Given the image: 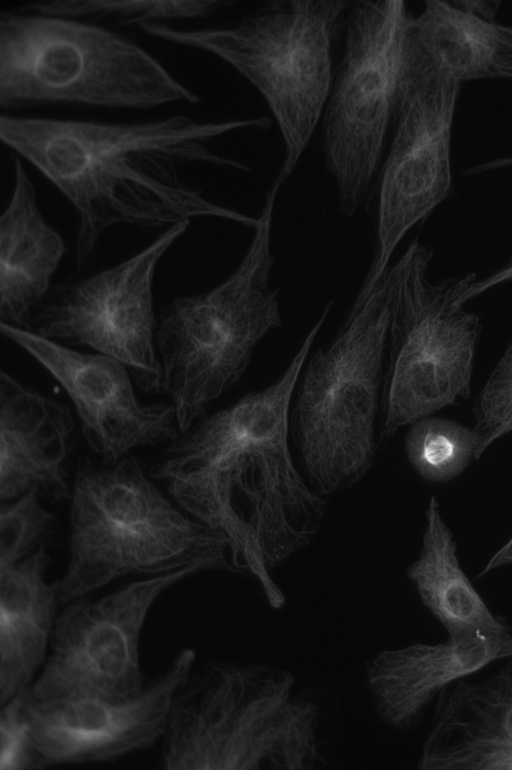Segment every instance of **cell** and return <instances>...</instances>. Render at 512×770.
I'll return each mask as SVG.
<instances>
[{
    "label": "cell",
    "instance_id": "22",
    "mask_svg": "<svg viewBox=\"0 0 512 770\" xmlns=\"http://www.w3.org/2000/svg\"><path fill=\"white\" fill-rule=\"evenodd\" d=\"M413 51L450 79L512 80V26L469 13L447 1H425L411 17Z\"/></svg>",
    "mask_w": 512,
    "mask_h": 770
},
{
    "label": "cell",
    "instance_id": "8",
    "mask_svg": "<svg viewBox=\"0 0 512 770\" xmlns=\"http://www.w3.org/2000/svg\"><path fill=\"white\" fill-rule=\"evenodd\" d=\"M349 6L345 0H279L232 27L179 30L146 23L139 28L219 57L258 90L283 139L276 179L284 183L323 114L333 82L332 43Z\"/></svg>",
    "mask_w": 512,
    "mask_h": 770
},
{
    "label": "cell",
    "instance_id": "9",
    "mask_svg": "<svg viewBox=\"0 0 512 770\" xmlns=\"http://www.w3.org/2000/svg\"><path fill=\"white\" fill-rule=\"evenodd\" d=\"M432 256L414 239L400 257L381 390V442L470 395L481 323L453 303L477 277L470 272L432 283Z\"/></svg>",
    "mask_w": 512,
    "mask_h": 770
},
{
    "label": "cell",
    "instance_id": "13",
    "mask_svg": "<svg viewBox=\"0 0 512 770\" xmlns=\"http://www.w3.org/2000/svg\"><path fill=\"white\" fill-rule=\"evenodd\" d=\"M460 86L410 49L380 175L376 250L351 310L369 296L407 231L451 192V135Z\"/></svg>",
    "mask_w": 512,
    "mask_h": 770
},
{
    "label": "cell",
    "instance_id": "24",
    "mask_svg": "<svg viewBox=\"0 0 512 770\" xmlns=\"http://www.w3.org/2000/svg\"><path fill=\"white\" fill-rule=\"evenodd\" d=\"M405 438L408 461L424 480L448 482L475 459L472 429L445 418L426 417L410 425Z\"/></svg>",
    "mask_w": 512,
    "mask_h": 770
},
{
    "label": "cell",
    "instance_id": "5",
    "mask_svg": "<svg viewBox=\"0 0 512 770\" xmlns=\"http://www.w3.org/2000/svg\"><path fill=\"white\" fill-rule=\"evenodd\" d=\"M200 97L145 49L105 27L0 12V107L44 104L151 109Z\"/></svg>",
    "mask_w": 512,
    "mask_h": 770
},
{
    "label": "cell",
    "instance_id": "30",
    "mask_svg": "<svg viewBox=\"0 0 512 770\" xmlns=\"http://www.w3.org/2000/svg\"><path fill=\"white\" fill-rule=\"evenodd\" d=\"M510 564H512V536L492 555L486 565L478 573L477 578L483 577L500 567Z\"/></svg>",
    "mask_w": 512,
    "mask_h": 770
},
{
    "label": "cell",
    "instance_id": "11",
    "mask_svg": "<svg viewBox=\"0 0 512 770\" xmlns=\"http://www.w3.org/2000/svg\"><path fill=\"white\" fill-rule=\"evenodd\" d=\"M189 224L167 227L145 249L113 267L51 287L33 313L32 331L113 358L142 391L163 394L153 282L161 258Z\"/></svg>",
    "mask_w": 512,
    "mask_h": 770
},
{
    "label": "cell",
    "instance_id": "28",
    "mask_svg": "<svg viewBox=\"0 0 512 770\" xmlns=\"http://www.w3.org/2000/svg\"><path fill=\"white\" fill-rule=\"evenodd\" d=\"M25 692L26 690L20 692L0 706V769L2 770L41 768L24 710Z\"/></svg>",
    "mask_w": 512,
    "mask_h": 770
},
{
    "label": "cell",
    "instance_id": "25",
    "mask_svg": "<svg viewBox=\"0 0 512 770\" xmlns=\"http://www.w3.org/2000/svg\"><path fill=\"white\" fill-rule=\"evenodd\" d=\"M226 1H102L58 0L29 4L22 11L77 18H113L120 26H141L162 20L207 17L229 5Z\"/></svg>",
    "mask_w": 512,
    "mask_h": 770
},
{
    "label": "cell",
    "instance_id": "32",
    "mask_svg": "<svg viewBox=\"0 0 512 770\" xmlns=\"http://www.w3.org/2000/svg\"><path fill=\"white\" fill-rule=\"evenodd\" d=\"M510 166H512V157L498 158L490 162V167L492 169H499Z\"/></svg>",
    "mask_w": 512,
    "mask_h": 770
},
{
    "label": "cell",
    "instance_id": "7",
    "mask_svg": "<svg viewBox=\"0 0 512 770\" xmlns=\"http://www.w3.org/2000/svg\"><path fill=\"white\" fill-rule=\"evenodd\" d=\"M164 483L178 506L224 538L234 573L255 577L270 605L282 608L271 572L311 542L327 509L289 442L249 444Z\"/></svg>",
    "mask_w": 512,
    "mask_h": 770
},
{
    "label": "cell",
    "instance_id": "17",
    "mask_svg": "<svg viewBox=\"0 0 512 770\" xmlns=\"http://www.w3.org/2000/svg\"><path fill=\"white\" fill-rule=\"evenodd\" d=\"M75 445L70 409L0 373V498L30 489L51 502L70 499Z\"/></svg>",
    "mask_w": 512,
    "mask_h": 770
},
{
    "label": "cell",
    "instance_id": "21",
    "mask_svg": "<svg viewBox=\"0 0 512 770\" xmlns=\"http://www.w3.org/2000/svg\"><path fill=\"white\" fill-rule=\"evenodd\" d=\"M47 547L0 568V706L33 684L46 661L61 603L48 582Z\"/></svg>",
    "mask_w": 512,
    "mask_h": 770
},
{
    "label": "cell",
    "instance_id": "16",
    "mask_svg": "<svg viewBox=\"0 0 512 770\" xmlns=\"http://www.w3.org/2000/svg\"><path fill=\"white\" fill-rule=\"evenodd\" d=\"M512 656V628L436 644L387 649L367 665L366 684L380 719L396 730L418 725L431 702L450 686Z\"/></svg>",
    "mask_w": 512,
    "mask_h": 770
},
{
    "label": "cell",
    "instance_id": "12",
    "mask_svg": "<svg viewBox=\"0 0 512 770\" xmlns=\"http://www.w3.org/2000/svg\"><path fill=\"white\" fill-rule=\"evenodd\" d=\"M206 570L194 564L132 582L96 600L66 603L53 629L50 653L30 687L38 700L95 698L123 701L146 687L140 639L156 600Z\"/></svg>",
    "mask_w": 512,
    "mask_h": 770
},
{
    "label": "cell",
    "instance_id": "19",
    "mask_svg": "<svg viewBox=\"0 0 512 770\" xmlns=\"http://www.w3.org/2000/svg\"><path fill=\"white\" fill-rule=\"evenodd\" d=\"M324 306L318 320L286 370L272 384L248 392L233 405L220 409L173 439L149 475L155 480L204 468L228 453L253 443L290 441L289 417L293 395L314 340L332 310Z\"/></svg>",
    "mask_w": 512,
    "mask_h": 770
},
{
    "label": "cell",
    "instance_id": "4",
    "mask_svg": "<svg viewBox=\"0 0 512 770\" xmlns=\"http://www.w3.org/2000/svg\"><path fill=\"white\" fill-rule=\"evenodd\" d=\"M399 259L369 296L348 312L326 348L309 359L290 409L296 463L309 485L328 496L357 484L381 444V390Z\"/></svg>",
    "mask_w": 512,
    "mask_h": 770
},
{
    "label": "cell",
    "instance_id": "31",
    "mask_svg": "<svg viewBox=\"0 0 512 770\" xmlns=\"http://www.w3.org/2000/svg\"><path fill=\"white\" fill-rule=\"evenodd\" d=\"M454 4L461 9L482 17L484 19L494 21V15L500 5V2L495 1H458Z\"/></svg>",
    "mask_w": 512,
    "mask_h": 770
},
{
    "label": "cell",
    "instance_id": "10",
    "mask_svg": "<svg viewBox=\"0 0 512 770\" xmlns=\"http://www.w3.org/2000/svg\"><path fill=\"white\" fill-rule=\"evenodd\" d=\"M412 15L401 0L358 1L323 111L322 151L340 211L352 216L377 171L408 69Z\"/></svg>",
    "mask_w": 512,
    "mask_h": 770
},
{
    "label": "cell",
    "instance_id": "29",
    "mask_svg": "<svg viewBox=\"0 0 512 770\" xmlns=\"http://www.w3.org/2000/svg\"><path fill=\"white\" fill-rule=\"evenodd\" d=\"M512 279V260L493 274L475 280L453 303L454 306H463L467 301L482 294L488 289Z\"/></svg>",
    "mask_w": 512,
    "mask_h": 770
},
{
    "label": "cell",
    "instance_id": "2",
    "mask_svg": "<svg viewBox=\"0 0 512 770\" xmlns=\"http://www.w3.org/2000/svg\"><path fill=\"white\" fill-rule=\"evenodd\" d=\"M269 664L213 661L180 689L163 735L169 770L315 769L329 716L316 687Z\"/></svg>",
    "mask_w": 512,
    "mask_h": 770
},
{
    "label": "cell",
    "instance_id": "26",
    "mask_svg": "<svg viewBox=\"0 0 512 770\" xmlns=\"http://www.w3.org/2000/svg\"><path fill=\"white\" fill-rule=\"evenodd\" d=\"M30 489L0 510V568L13 565L42 547L54 544L58 523Z\"/></svg>",
    "mask_w": 512,
    "mask_h": 770
},
{
    "label": "cell",
    "instance_id": "23",
    "mask_svg": "<svg viewBox=\"0 0 512 770\" xmlns=\"http://www.w3.org/2000/svg\"><path fill=\"white\" fill-rule=\"evenodd\" d=\"M439 502L432 496L418 557L406 575L423 606L450 637L492 635L508 631L512 624L494 614L464 572L457 544L444 521Z\"/></svg>",
    "mask_w": 512,
    "mask_h": 770
},
{
    "label": "cell",
    "instance_id": "20",
    "mask_svg": "<svg viewBox=\"0 0 512 770\" xmlns=\"http://www.w3.org/2000/svg\"><path fill=\"white\" fill-rule=\"evenodd\" d=\"M13 171L12 195L0 218V322L31 330L65 245L42 215L34 184L16 155Z\"/></svg>",
    "mask_w": 512,
    "mask_h": 770
},
{
    "label": "cell",
    "instance_id": "27",
    "mask_svg": "<svg viewBox=\"0 0 512 770\" xmlns=\"http://www.w3.org/2000/svg\"><path fill=\"white\" fill-rule=\"evenodd\" d=\"M475 459L512 431V343L478 394L473 409Z\"/></svg>",
    "mask_w": 512,
    "mask_h": 770
},
{
    "label": "cell",
    "instance_id": "3",
    "mask_svg": "<svg viewBox=\"0 0 512 770\" xmlns=\"http://www.w3.org/2000/svg\"><path fill=\"white\" fill-rule=\"evenodd\" d=\"M69 521L61 603L128 574L194 564L234 572L224 538L172 503L131 455L111 465L77 460Z\"/></svg>",
    "mask_w": 512,
    "mask_h": 770
},
{
    "label": "cell",
    "instance_id": "6",
    "mask_svg": "<svg viewBox=\"0 0 512 770\" xmlns=\"http://www.w3.org/2000/svg\"><path fill=\"white\" fill-rule=\"evenodd\" d=\"M282 183L269 189L254 236L238 267L213 289L173 299L156 330L164 393L186 431L206 406L245 373L255 347L283 325L279 288L270 286L274 203Z\"/></svg>",
    "mask_w": 512,
    "mask_h": 770
},
{
    "label": "cell",
    "instance_id": "1",
    "mask_svg": "<svg viewBox=\"0 0 512 770\" xmlns=\"http://www.w3.org/2000/svg\"><path fill=\"white\" fill-rule=\"evenodd\" d=\"M266 117L198 122L185 115L136 123L0 116V140L35 167L74 208L76 265L95 253L115 225L169 227L217 217L255 228L258 218L218 205L184 183L179 169L200 162L249 171L208 143L236 129L266 128Z\"/></svg>",
    "mask_w": 512,
    "mask_h": 770
},
{
    "label": "cell",
    "instance_id": "14",
    "mask_svg": "<svg viewBox=\"0 0 512 770\" xmlns=\"http://www.w3.org/2000/svg\"><path fill=\"white\" fill-rule=\"evenodd\" d=\"M195 659L193 649H182L140 694L123 701L38 700L26 690L24 710L40 767L110 761L153 746L163 738Z\"/></svg>",
    "mask_w": 512,
    "mask_h": 770
},
{
    "label": "cell",
    "instance_id": "18",
    "mask_svg": "<svg viewBox=\"0 0 512 770\" xmlns=\"http://www.w3.org/2000/svg\"><path fill=\"white\" fill-rule=\"evenodd\" d=\"M494 673L459 680L436 701L418 767L512 769V656Z\"/></svg>",
    "mask_w": 512,
    "mask_h": 770
},
{
    "label": "cell",
    "instance_id": "15",
    "mask_svg": "<svg viewBox=\"0 0 512 770\" xmlns=\"http://www.w3.org/2000/svg\"><path fill=\"white\" fill-rule=\"evenodd\" d=\"M0 331L61 385L74 405L87 444L103 463L114 464L136 448L170 443L178 436L174 406L140 402L129 371L119 361L3 322Z\"/></svg>",
    "mask_w": 512,
    "mask_h": 770
}]
</instances>
